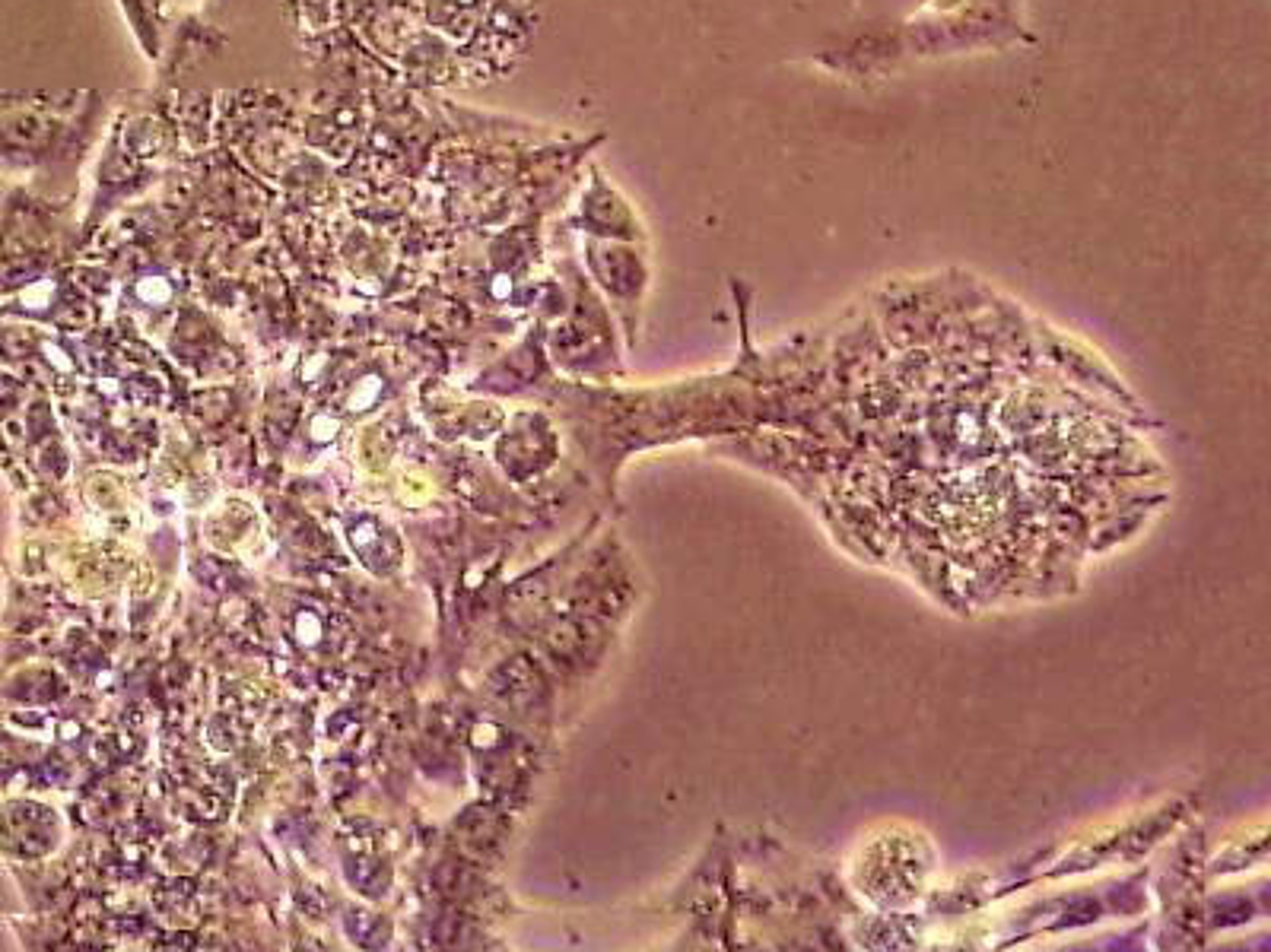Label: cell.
<instances>
[{
	"mask_svg": "<svg viewBox=\"0 0 1271 952\" xmlns=\"http://www.w3.org/2000/svg\"><path fill=\"white\" fill-rule=\"evenodd\" d=\"M131 19H134V29L141 32V39H143V45H146V54L156 57L159 51H156V26H153V14H150V7H143V16H141V14H134Z\"/></svg>",
	"mask_w": 1271,
	"mask_h": 952,
	"instance_id": "1",
	"label": "cell"
}]
</instances>
